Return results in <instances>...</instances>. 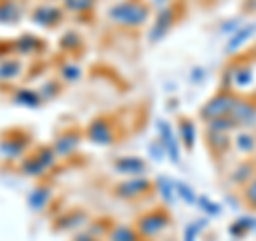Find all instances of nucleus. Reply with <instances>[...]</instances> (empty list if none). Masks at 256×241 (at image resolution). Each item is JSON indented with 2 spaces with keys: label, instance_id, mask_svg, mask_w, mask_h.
<instances>
[{
  "label": "nucleus",
  "instance_id": "obj_34",
  "mask_svg": "<svg viewBox=\"0 0 256 241\" xmlns=\"http://www.w3.org/2000/svg\"><path fill=\"white\" fill-rule=\"evenodd\" d=\"M75 241H96V237H92V235H86V232H82V235H77V237H75Z\"/></svg>",
  "mask_w": 256,
  "mask_h": 241
},
{
  "label": "nucleus",
  "instance_id": "obj_7",
  "mask_svg": "<svg viewBox=\"0 0 256 241\" xmlns=\"http://www.w3.org/2000/svg\"><path fill=\"white\" fill-rule=\"evenodd\" d=\"M152 188V182L146 180V178H132L124 184H120L116 194L118 196H124V198H137L141 194H146V192Z\"/></svg>",
  "mask_w": 256,
  "mask_h": 241
},
{
  "label": "nucleus",
  "instance_id": "obj_22",
  "mask_svg": "<svg viewBox=\"0 0 256 241\" xmlns=\"http://www.w3.org/2000/svg\"><path fill=\"white\" fill-rule=\"evenodd\" d=\"M196 207H201L207 216H214V218H218V216L222 214V205L216 203V200H212V198H207V196H198Z\"/></svg>",
  "mask_w": 256,
  "mask_h": 241
},
{
  "label": "nucleus",
  "instance_id": "obj_13",
  "mask_svg": "<svg viewBox=\"0 0 256 241\" xmlns=\"http://www.w3.org/2000/svg\"><path fill=\"white\" fill-rule=\"evenodd\" d=\"M88 132H90V139L96 141V143H111L114 141L111 126H109V122H105V120H96V122H92Z\"/></svg>",
  "mask_w": 256,
  "mask_h": 241
},
{
  "label": "nucleus",
  "instance_id": "obj_12",
  "mask_svg": "<svg viewBox=\"0 0 256 241\" xmlns=\"http://www.w3.org/2000/svg\"><path fill=\"white\" fill-rule=\"evenodd\" d=\"M233 148L244 156H250L256 152V134L252 130H235L233 134Z\"/></svg>",
  "mask_w": 256,
  "mask_h": 241
},
{
  "label": "nucleus",
  "instance_id": "obj_23",
  "mask_svg": "<svg viewBox=\"0 0 256 241\" xmlns=\"http://www.w3.org/2000/svg\"><path fill=\"white\" fill-rule=\"evenodd\" d=\"M207 228V220H196L190 222L186 228H184V241H196V237L201 235V230Z\"/></svg>",
  "mask_w": 256,
  "mask_h": 241
},
{
  "label": "nucleus",
  "instance_id": "obj_33",
  "mask_svg": "<svg viewBox=\"0 0 256 241\" xmlns=\"http://www.w3.org/2000/svg\"><path fill=\"white\" fill-rule=\"evenodd\" d=\"M203 77H205L203 68H194V73H192V82H203Z\"/></svg>",
  "mask_w": 256,
  "mask_h": 241
},
{
  "label": "nucleus",
  "instance_id": "obj_21",
  "mask_svg": "<svg viewBox=\"0 0 256 241\" xmlns=\"http://www.w3.org/2000/svg\"><path fill=\"white\" fill-rule=\"evenodd\" d=\"M79 146V136L77 134H64V136H60V141L56 143V154H60V156H64V154H68L73 148H77Z\"/></svg>",
  "mask_w": 256,
  "mask_h": 241
},
{
  "label": "nucleus",
  "instance_id": "obj_20",
  "mask_svg": "<svg viewBox=\"0 0 256 241\" xmlns=\"http://www.w3.org/2000/svg\"><path fill=\"white\" fill-rule=\"evenodd\" d=\"M175 194H178L184 200V203H188V205H196V200H198L196 190H192L188 184H184V182L175 184Z\"/></svg>",
  "mask_w": 256,
  "mask_h": 241
},
{
  "label": "nucleus",
  "instance_id": "obj_26",
  "mask_svg": "<svg viewBox=\"0 0 256 241\" xmlns=\"http://www.w3.org/2000/svg\"><path fill=\"white\" fill-rule=\"evenodd\" d=\"M242 26H244L242 20H239V18H233V20H226V22L222 24V26H220V32H224V34H226V36H230V34H233V32H237V30L242 28Z\"/></svg>",
  "mask_w": 256,
  "mask_h": 241
},
{
  "label": "nucleus",
  "instance_id": "obj_17",
  "mask_svg": "<svg viewBox=\"0 0 256 241\" xmlns=\"http://www.w3.org/2000/svg\"><path fill=\"white\" fill-rule=\"evenodd\" d=\"M194 141H196V128L190 120H182L180 122V143H184L186 150L194 148Z\"/></svg>",
  "mask_w": 256,
  "mask_h": 241
},
{
  "label": "nucleus",
  "instance_id": "obj_29",
  "mask_svg": "<svg viewBox=\"0 0 256 241\" xmlns=\"http://www.w3.org/2000/svg\"><path fill=\"white\" fill-rule=\"evenodd\" d=\"M150 154H152V158L154 160H162L164 158V154H166V150L162 148V143H154V146H150Z\"/></svg>",
  "mask_w": 256,
  "mask_h": 241
},
{
  "label": "nucleus",
  "instance_id": "obj_32",
  "mask_svg": "<svg viewBox=\"0 0 256 241\" xmlns=\"http://www.w3.org/2000/svg\"><path fill=\"white\" fill-rule=\"evenodd\" d=\"M62 75L66 77V79H77L79 77V68H75V66H66L62 70Z\"/></svg>",
  "mask_w": 256,
  "mask_h": 241
},
{
  "label": "nucleus",
  "instance_id": "obj_24",
  "mask_svg": "<svg viewBox=\"0 0 256 241\" xmlns=\"http://www.w3.org/2000/svg\"><path fill=\"white\" fill-rule=\"evenodd\" d=\"M47 198H50V190H47V188H36V190L28 196L32 210H41V207H45Z\"/></svg>",
  "mask_w": 256,
  "mask_h": 241
},
{
  "label": "nucleus",
  "instance_id": "obj_14",
  "mask_svg": "<svg viewBox=\"0 0 256 241\" xmlns=\"http://www.w3.org/2000/svg\"><path fill=\"white\" fill-rule=\"evenodd\" d=\"M207 141H210V148L216 152V154H224V152L233 146V136H230L228 132L207 130Z\"/></svg>",
  "mask_w": 256,
  "mask_h": 241
},
{
  "label": "nucleus",
  "instance_id": "obj_11",
  "mask_svg": "<svg viewBox=\"0 0 256 241\" xmlns=\"http://www.w3.org/2000/svg\"><path fill=\"white\" fill-rule=\"evenodd\" d=\"M254 173H256V162L246 160V162L237 164L233 171H230V184L237 188H246L248 184H250V180L254 178Z\"/></svg>",
  "mask_w": 256,
  "mask_h": 241
},
{
  "label": "nucleus",
  "instance_id": "obj_28",
  "mask_svg": "<svg viewBox=\"0 0 256 241\" xmlns=\"http://www.w3.org/2000/svg\"><path fill=\"white\" fill-rule=\"evenodd\" d=\"M235 222H237L246 232L256 230V218H254V216H242V218H237Z\"/></svg>",
  "mask_w": 256,
  "mask_h": 241
},
{
  "label": "nucleus",
  "instance_id": "obj_15",
  "mask_svg": "<svg viewBox=\"0 0 256 241\" xmlns=\"http://www.w3.org/2000/svg\"><path fill=\"white\" fill-rule=\"evenodd\" d=\"M60 11L56 9V6H38V9L34 11V22L36 24H43V26H54L56 22L60 20Z\"/></svg>",
  "mask_w": 256,
  "mask_h": 241
},
{
  "label": "nucleus",
  "instance_id": "obj_2",
  "mask_svg": "<svg viewBox=\"0 0 256 241\" xmlns=\"http://www.w3.org/2000/svg\"><path fill=\"white\" fill-rule=\"evenodd\" d=\"M239 96L233 90H220L218 94H214L210 100L203 105L201 109V120L207 124L212 120H218V118H228L230 111H233L235 102H237Z\"/></svg>",
  "mask_w": 256,
  "mask_h": 241
},
{
  "label": "nucleus",
  "instance_id": "obj_16",
  "mask_svg": "<svg viewBox=\"0 0 256 241\" xmlns=\"http://www.w3.org/2000/svg\"><path fill=\"white\" fill-rule=\"evenodd\" d=\"M109 241H141V235L139 230L126 226V224H118L116 228H111Z\"/></svg>",
  "mask_w": 256,
  "mask_h": 241
},
{
  "label": "nucleus",
  "instance_id": "obj_5",
  "mask_svg": "<svg viewBox=\"0 0 256 241\" xmlns=\"http://www.w3.org/2000/svg\"><path fill=\"white\" fill-rule=\"evenodd\" d=\"M158 134H160V143H162V148L166 150V156L171 158L173 164H180V139L175 136L173 128L169 122H164V120H160L158 122Z\"/></svg>",
  "mask_w": 256,
  "mask_h": 241
},
{
  "label": "nucleus",
  "instance_id": "obj_9",
  "mask_svg": "<svg viewBox=\"0 0 256 241\" xmlns=\"http://www.w3.org/2000/svg\"><path fill=\"white\" fill-rule=\"evenodd\" d=\"M54 158H56V152L54 150H45L38 156L26 160L22 168H24V173H28V175H41L45 168L54 162Z\"/></svg>",
  "mask_w": 256,
  "mask_h": 241
},
{
  "label": "nucleus",
  "instance_id": "obj_10",
  "mask_svg": "<svg viewBox=\"0 0 256 241\" xmlns=\"http://www.w3.org/2000/svg\"><path fill=\"white\" fill-rule=\"evenodd\" d=\"M116 171L118 173H124V175H132V178H139V175H143L148 171V164L143 162L141 158L137 156H124V158H120L116 160Z\"/></svg>",
  "mask_w": 256,
  "mask_h": 241
},
{
  "label": "nucleus",
  "instance_id": "obj_30",
  "mask_svg": "<svg viewBox=\"0 0 256 241\" xmlns=\"http://www.w3.org/2000/svg\"><path fill=\"white\" fill-rule=\"evenodd\" d=\"M226 230H228V235L233 237V239H244V237L248 235V232H246V230H244L242 226H239L237 222H233V224H230V226H228Z\"/></svg>",
  "mask_w": 256,
  "mask_h": 241
},
{
  "label": "nucleus",
  "instance_id": "obj_31",
  "mask_svg": "<svg viewBox=\"0 0 256 241\" xmlns=\"http://www.w3.org/2000/svg\"><path fill=\"white\" fill-rule=\"evenodd\" d=\"M20 45H22V47H24V50H26V52H30V50H32V47H36L38 43H36V41H34V38H32V36L28 34L26 38H22V41H20Z\"/></svg>",
  "mask_w": 256,
  "mask_h": 241
},
{
  "label": "nucleus",
  "instance_id": "obj_3",
  "mask_svg": "<svg viewBox=\"0 0 256 241\" xmlns=\"http://www.w3.org/2000/svg\"><path fill=\"white\" fill-rule=\"evenodd\" d=\"M228 118L233 120L237 130H252V128L256 126V102L239 96Z\"/></svg>",
  "mask_w": 256,
  "mask_h": 241
},
{
  "label": "nucleus",
  "instance_id": "obj_19",
  "mask_svg": "<svg viewBox=\"0 0 256 241\" xmlns=\"http://www.w3.org/2000/svg\"><path fill=\"white\" fill-rule=\"evenodd\" d=\"M156 186H158V194L162 196V200H164L166 205H171L173 198L178 196V194H175V184H173L169 178H158Z\"/></svg>",
  "mask_w": 256,
  "mask_h": 241
},
{
  "label": "nucleus",
  "instance_id": "obj_4",
  "mask_svg": "<svg viewBox=\"0 0 256 241\" xmlns=\"http://www.w3.org/2000/svg\"><path fill=\"white\" fill-rule=\"evenodd\" d=\"M169 224H171L169 214L162 212V210H154V212H148L146 216H141L137 228H139L141 237L152 239V237H158L160 232L169 226Z\"/></svg>",
  "mask_w": 256,
  "mask_h": 241
},
{
  "label": "nucleus",
  "instance_id": "obj_6",
  "mask_svg": "<svg viewBox=\"0 0 256 241\" xmlns=\"http://www.w3.org/2000/svg\"><path fill=\"white\" fill-rule=\"evenodd\" d=\"M256 36V22H248L244 24L242 28H239L237 32H233L228 38H226V45H224V52H226L228 56L239 52L244 45H248L252 41V38Z\"/></svg>",
  "mask_w": 256,
  "mask_h": 241
},
{
  "label": "nucleus",
  "instance_id": "obj_25",
  "mask_svg": "<svg viewBox=\"0 0 256 241\" xmlns=\"http://www.w3.org/2000/svg\"><path fill=\"white\" fill-rule=\"evenodd\" d=\"M244 203L250 205L252 210H256V173H254V178L250 180V184L244 188Z\"/></svg>",
  "mask_w": 256,
  "mask_h": 241
},
{
  "label": "nucleus",
  "instance_id": "obj_18",
  "mask_svg": "<svg viewBox=\"0 0 256 241\" xmlns=\"http://www.w3.org/2000/svg\"><path fill=\"white\" fill-rule=\"evenodd\" d=\"M20 6L15 0H2L0 2V22H18Z\"/></svg>",
  "mask_w": 256,
  "mask_h": 241
},
{
  "label": "nucleus",
  "instance_id": "obj_1",
  "mask_svg": "<svg viewBox=\"0 0 256 241\" xmlns=\"http://www.w3.org/2000/svg\"><path fill=\"white\" fill-rule=\"evenodd\" d=\"M109 18L120 26L139 28L150 18V6L143 4L141 0H124V2L116 4L114 9H109Z\"/></svg>",
  "mask_w": 256,
  "mask_h": 241
},
{
  "label": "nucleus",
  "instance_id": "obj_27",
  "mask_svg": "<svg viewBox=\"0 0 256 241\" xmlns=\"http://www.w3.org/2000/svg\"><path fill=\"white\" fill-rule=\"evenodd\" d=\"M15 100H18V102H28L30 107H36L38 105V96L34 92H30V90H22L18 96H15Z\"/></svg>",
  "mask_w": 256,
  "mask_h": 241
},
{
  "label": "nucleus",
  "instance_id": "obj_35",
  "mask_svg": "<svg viewBox=\"0 0 256 241\" xmlns=\"http://www.w3.org/2000/svg\"><path fill=\"white\" fill-rule=\"evenodd\" d=\"M152 2H154V4H158V6H162V9H164V6H166V2H169V0H152Z\"/></svg>",
  "mask_w": 256,
  "mask_h": 241
},
{
  "label": "nucleus",
  "instance_id": "obj_8",
  "mask_svg": "<svg viewBox=\"0 0 256 241\" xmlns=\"http://www.w3.org/2000/svg\"><path fill=\"white\" fill-rule=\"evenodd\" d=\"M173 24H175V11L171 9V6H164V9L158 13L156 22H154V28H152V32H150V41H160V38L171 30Z\"/></svg>",
  "mask_w": 256,
  "mask_h": 241
}]
</instances>
